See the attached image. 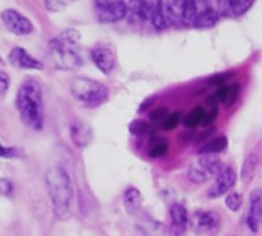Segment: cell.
<instances>
[{"mask_svg":"<svg viewBox=\"0 0 262 236\" xmlns=\"http://www.w3.org/2000/svg\"><path fill=\"white\" fill-rule=\"evenodd\" d=\"M91 58L98 71L104 75H111L115 69V54L109 46H95L91 51Z\"/></svg>","mask_w":262,"mask_h":236,"instance_id":"obj_8","label":"cell"},{"mask_svg":"<svg viewBox=\"0 0 262 236\" xmlns=\"http://www.w3.org/2000/svg\"><path fill=\"white\" fill-rule=\"evenodd\" d=\"M17 157V151L12 147H6L0 143V158L9 160V158H15Z\"/></svg>","mask_w":262,"mask_h":236,"instance_id":"obj_34","label":"cell"},{"mask_svg":"<svg viewBox=\"0 0 262 236\" xmlns=\"http://www.w3.org/2000/svg\"><path fill=\"white\" fill-rule=\"evenodd\" d=\"M238 95H239V84L238 83L221 84L218 92H216L220 103L224 104L226 108H232L235 104V101L238 100Z\"/></svg>","mask_w":262,"mask_h":236,"instance_id":"obj_16","label":"cell"},{"mask_svg":"<svg viewBox=\"0 0 262 236\" xmlns=\"http://www.w3.org/2000/svg\"><path fill=\"white\" fill-rule=\"evenodd\" d=\"M121 3H124V0H94L95 11L106 9V8H112V6H118Z\"/></svg>","mask_w":262,"mask_h":236,"instance_id":"obj_32","label":"cell"},{"mask_svg":"<svg viewBox=\"0 0 262 236\" xmlns=\"http://www.w3.org/2000/svg\"><path fill=\"white\" fill-rule=\"evenodd\" d=\"M220 223H221V218L218 213L215 212H210V210H201V212H196L193 213V218H192V226L196 232H201V233H207V232H213L220 227Z\"/></svg>","mask_w":262,"mask_h":236,"instance_id":"obj_9","label":"cell"},{"mask_svg":"<svg viewBox=\"0 0 262 236\" xmlns=\"http://www.w3.org/2000/svg\"><path fill=\"white\" fill-rule=\"evenodd\" d=\"M129 129H130V132L134 135H144V134H147L150 131V126L144 120H135V121L130 123Z\"/></svg>","mask_w":262,"mask_h":236,"instance_id":"obj_30","label":"cell"},{"mask_svg":"<svg viewBox=\"0 0 262 236\" xmlns=\"http://www.w3.org/2000/svg\"><path fill=\"white\" fill-rule=\"evenodd\" d=\"M80 32L69 28L49 41V52L55 68L61 71H75L81 66L83 58L80 54Z\"/></svg>","mask_w":262,"mask_h":236,"instance_id":"obj_3","label":"cell"},{"mask_svg":"<svg viewBox=\"0 0 262 236\" xmlns=\"http://www.w3.org/2000/svg\"><path fill=\"white\" fill-rule=\"evenodd\" d=\"M169 151V144L166 140H161V138H155L150 144V149H149V155L152 158H161L167 154Z\"/></svg>","mask_w":262,"mask_h":236,"instance_id":"obj_23","label":"cell"},{"mask_svg":"<svg viewBox=\"0 0 262 236\" xmlns=\"http://www.w3.org/2000/svg\"><path fill=\"white\" fill-rule=\"evenodd\" d=\"M74 2L75 0H45V6L49 12L55 14V12H61L66 6H69Z\"/></svg>","mask_w":262,"mask_h":236,"instance_id":"obj_26","label":"cell"},{"mask_svg":"<svg viewBox=\"0 0 262 236\" xmlns=\"http://www.w3.org/2000/svg\"><path fill=\"white\" fill-rule=\"evenodd\" d=\"M45 184L54 215L58 220L66 218L74 201V187L69 174L61 166H52L45 174Z\"/></svg>","mask_w":262,"mask_h":236,"instance_id":"obj_2","label":"cell"},{"mask_svg":"<svg viewBox=\"0 0 262 236\" xmlns=\"http://www.w3.org/2000/svg\"><path fill=\"white\" fill-rule=\"evenodd\" d=\"M180 121H181V114L173 112V114H169V115L164 118V121L161 123V127H163L164 131H173V129L180 124Z\"/></svg>","mask_w":262,"mask_h":236,"instance_id":"obj_29","label":"cell"},{"mask_svg":"<svg viewBox=\"0 0 262 236\" xmlns=\"http://www.w3.org/2000/svg\"><path fill=\"white\" fill-rule=\"evenodd\" d=\"M220 18H221V15H220L218 9H215L213 6H207L196 12L195 26L201 28V29H210L218 25Z\"/></svg>","mask_w":262,"mask_h":236,"instance_id":"obj_14","label":"cell"},{"mask_svg":"<svg viewBox=\"0 0 262 236\" xmlns=\"http://www.w3.org/2000/svg\"><path fill=\"white\" fill-rule=\"evenodd\" d=\"M226 206H227L229 210L238 212V210L243 207V195H241V194H236V192L229 194V195L226 197Z\"/></svg>","mask_w":262,"mask_h":236,"instance_id":"obj_27","label":"cell"},{"mask_svg":"<svg viewBox=\"0 0 262 236\" xmlns=\"http://www.w3.org/2000/svg\"><path fill=\"white\" fill-rule=\"evenodd\" d=\"M84 134H89V132L84 131V127L80 126V124H74L71 127V135H72V140L75 141L77 146H86L88 144L89 135H84Z\"/></svg>","mask_w":262,"mask_h":236,"instance_id":"obj_25","label":"cell"},{"mask_svg":"<svg viewBox=\"0 0 262 236\" xmlns=\"http://www.w3.org/2000/svg\"><path fill=\"white\" fill-rule=\"evenodd\" d=\"M255 0H229V6L233 15H243L246 14L252 6Z\"/></svg>","mask_w":262,"mask_h":236,"instance_id":"obj_24","label":"cell"},{"mask_svg":"<svg viewBox=\"0 0 262 236\" xmlns=\"http://www.w3.org/2000/svg\"><path fill=\"white\" fill-rule=\"evenodd\" d=\"M204 115H206L204 106H198V108H195L193 111H190V112L184 117L183 123H184L187 127H196V126H200V124L203 126Z\"/></svg>","mask_w":262,"mask_h":236,"instance_id":"obj_21","label":"cell"},{"mask_svg":"<svg viewBox=\"0 0 262 236\" xmlns=\"http://www.w3.org/2000/svg\"><path fill=\"white\" fill-rule=\"evenodd\" d=\"M147 14H149V22L152 26L158 31L166 29L169 26V22L166 20L163 14V0H144Z\"/></svg>","mask_w":262,"mask_h":236,"instance_id":"obj_11","label":"cell"},{"mask_svg":"<svg viewBox=\"0 0 262 236\" xmlns=\"http://www.w3.org/2000/svg\"><path fill=\"white\" fill-rule=\"evenodd\" d=\"M140 227L146 233V236H169V230L166 229V226L154 220H147L141 223Z\"/></svg>","mask_w":262,"mask_h":236,"instance_id":"obj_18","label":"cell"},{"mask_svg":"<svg viewBox=\"0 0 262 236\" xmlns=\"http://www.w3.org/2000/svg\"><path fill=\"white\" fill-rule=\"evenodd\" d=\"M195 2H196V9H198V11H201V9H204V8H207V6H210V5H209L210 0H195Z\"/></svg>","mask_w":262,"mask_h":236,"instance_id":"obj_36","label":"cell"},{"mask_svg":"<svg viewBox=\"0 0 262 236\" xmlns=\"http://www.w3.org/2000/svg\"><path fill=\"white\" fill-rule=\"evenodd\" d=\"M8 89H9V75L0 71V95H5Z\"/></svg>","mask_w":262,"mask_h":236,"instance_id":"obj_35","label":"cell"},{"mask_svg":"<svg viewBox=\"0 0 262 236\" xmlns=\"http://www.w3.org/2000/svg\"><path fill=\"white\" fill-rule=\"evenodd\" d=\"M262 210V190L256 189L250 195V207H249V215H247V226L252 232H258L259 221H261Z\"/></svg>","mask_w":262,"mask_h":236,"instance_id":"obj_10","label":"cell"},{"mask_svg":"<svg viewBox=\"0 0 262 236\" xmlns=\"http://www.w3.org/2000/svg\"><path fill=\"white\" fill-rule=\"evenodd\" d=\"M15 108L21 123H25L32 131L43 129V94L38 81L29 78L20 84L15 95Z\"/></svg>","mask_w":262,"mask_h":236,"instance_id":"obj_1","label":"cell"},{"mask_svg":"<svg viewBox=\"0 0 262 236\" xmlns=\"http://www.w3.org/2000/svg\"><path fill=\"white\" fill-rule=\"evenodd\" d=\"M261 220H262V210H261Z\"/></svg>","mask_w":262,"mask_h":236,"instance_id":"obj_37","label":"cell"},{"mask_svg":"<svg viewBox=\"0 0 262 236\" xmlns=\"http://www.w3.org/2000/svg\"><path fill=\"white\" fill-rule=\"evenodd\" d=\"M8 60L17 69H31V71H41L43 69V63L38 61L25 48H20V46H15L11 49V52L8 54Z\"/></svg>","mask_w":262,"mask_h":236,"instance_id":"obj_6","label":"cell"},{"mask_svg":"<svg viewBox=\"0 0 262 236\" xmlns=\"http://www.w3.org/2000/svg\"><path fill=\"white\" fill-rule=\"evenodd\" d=\"M195 164H196L198 167H201V169L206 172V175H207L209 178L213 177V175L218 177V175L224 170L223 161H221V158H220L218 155H201Z\"/></svg>","mask_w":262,"mask_h":236,"instance_id":"obj_15","label":"cell"},{"mask_svg":"<svg viewBox=\"0 0 262 236\" xmlns=\"http://www.w3.org/2000/svg\"><path fill=\"white\" fill-rule=\"evenodd\" d=\"M256 166H258V155L252 154L244 161V166H243V170H241V178H243L244 183L252 181V178H253V175L256 172Z\"/></svg>","mask_w":262,"mask_h":236,"instance_id":"obj_22","label":"cell"},{"mask_svg":"<svg viewBox=\"0 0 262 236\" xmlns=\"http://www.w3.org/2000/svg\"><path fill=\"white\" fill-rule=\"evenodd\" d=\"M69 89L72 97L86 106H100L109 98V89L103 83L88 77L74 78Z\"/></svg>","mask_w":262,"mask_h":236,"instance_id":"obj_4","label":"cell"},{"mask_svg":"<svg viewBox=\"0 0 262 236\" xmlns=\"http://www.w3.org/2000/svg\"><path fill=\"white\" fill-rule=\"evenodd\" d=\"M170 218H172L173 232L178 236L183 235L187 230V224H189V213H187L186 207L183 204L175 203L170 207Z\"/></svg>","mask_w":262,"mask_h":236,"instance_id":"obj_12","label":"cell"},{"mask_svg":"<svg viewBox=\"0 0 262 236\" xmlns=\"http://www.w3.org/2000/svg\"><path fill=\"white\" fill-rule=\"evenodd\" d=\"M238 181V175L235 172V169L232 167H224V170L216 177L215 184L212 186L210 192H209V198H220L224 197L227 192H230L235 184Z\"/></svg>","mask_w":262,"mask_h":236,"instance_id":"obj_7","label":"cell"},{"mask_svg":"<svg viewBox=\"0 0 262 236\" xmlns=\"http://www.w3.org/2000/svg\"><path fill=\"white\" fill-rule=\"evenodd\" d=\"M14 194V184L8 178H0V197L11 198Z\"/></svg>","mask_w":262,"mask_h":236,"instance_id":"obj_31","label":"cell"},{"mask_svg":"<svg viewBox=\"0 0 262 236\" xmlns=\"http://www.w3.org/2000/svg\"><path fill=\"white\" fill-rule=\"evenodd\" d=\"M189 180L196 184H201V183H206L209 180V177L206 175V172L201 167H198L196 164H192V167L189 169Z\"/></svg>","mask_w":262,"mask_h":236,"instance_id":"obj_28","label":"cell"},{"mask_svg":"<svg viewBox=\"0 0 262 236\" xmlns=\"http://www.w3.org/2000/svg\"><path fill=\"white\" fill-rule=\"evenodd\" d=\"M127 12L132 14L137 20L149 22V14L144 0H127Z\"/></svg>","mask_w":262,"mask_h":236,"instance_id":"obj_19","label":"cell"},{"mask_svg":"<svg viewBox=\"0 0 262 236\" xmlns=\"http://www.w3.org/2000/svg\"><path fill=\"white\" fill-rule=\"evenodd\" d=\"M141 203H143V195L140 194L138 189L135 187H129L126 192H124V207L129 213H135L140 210L141 207Z\"/></svg>","mask_w":262,"mask_h":236,"instance_id":"obj_17","label":"cell"},{"mask_svg":"<svg viewBox=\"0 0 262 236\" xmlns=\"http://www.w3.org/2000/svg\"><path fill=\"white\" fill-rule=\"evenodd\" d=\"M97 12V18L100 23H117L120 20H123L127 15V3H121L118 6H112V8H106V9H98Z\"/></svg>","mask_w":262,"mask_h":236,"instance_id":"obj_13","label":"cell"},{"mask_svg":"<svg viewBox=\"0 0 262 236\" xmlns=\"http://www.w3.org/2000/svg\"><path fill=\"white\" fill-rule=\"evenodd\" d=\"M227 147V138L226 137H218L212 141H209L206 146H203L200 149L201 155H216L220 152H223Z\"/></svg>","mask_w":262,"mask_h":236,"instance_id":"obj_20","label":"cell"},{"mask_svg":"<svg viewBox=\"0 0 262 236\" xmlns=\"http://www.w3.org/2000/svg\"><path fill=\"white\" fill-rule=\"evenodd\" d=\"M169 115V112H167V109L166 108H157L155 111H152L150 112V120L152 121H155V123H158V121H164V118Z\"/></svg>","mask_w":262,"mask_h":236,"instance_id":"obj_33","label":"cell"},{"mask_svg":"<svg viewBox=\"0 0 262 236\" xmlns=\"http://www.w3.org/2000/svg\"><path fill=\"white\" fill-rule=\"evenodd\" d=\"M2 22L6 26V29L15 35H28L34 32L32 22L23 14H20L17 9H5L2 12Z\"/></svg>","mask_w":262,"mask_h":236,"instance_id":"obj_5","label":"cell"}]
</instances>
